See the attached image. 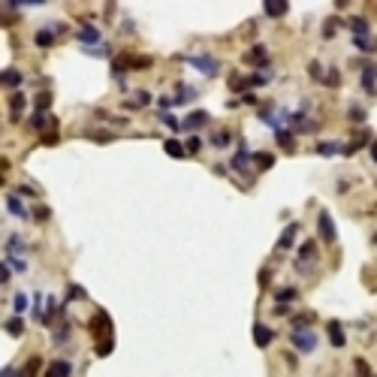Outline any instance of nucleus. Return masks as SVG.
Returning <instances> with one entry per match:
<instances>
[{
  "mask_svg": "<svg viewBox=\"0 0 377 377\" xmlns=\"http://www.w3.org/2000/svg\"><path fill=\"white\" fill-rule=\"evenodd\" d=\"M293 347H296L299 353H314L317 335H314L311 329H293Z\"/></svg>",
  "mask_w": 377,
  "mask_h": 377,
  "instance_id": "f257e3e1",
  "label": "nucleus"
},
{
  "mask_svg": "<svg viewBox=\"0 0 377 377\" xmlns=\"http://www.w3.org/2000/svg\"><path fill=\"white\" fill-rule=\"evenodd\" d=\"M317 233H320V239H323L326 245H335L338 233H335V223H332L329 211H320V217H317Z\"/></svg>",
  "mask_w": 377,
  "mask_h": 377,
  "instance_id": "f03ea898",
  "label": "nucleus"
},
{
  "mask_svg": "<svg viewBox=\"0 0 377 377\" xmlns=\"http://www.w3.org/2000/svg\"><path fill=\"white\" fill-rule=\"evenodd\" d=\"M91 332H94V338H100V341L112 338V320H109L106 311H97V317H94V323H91Z\"/></svg>",
  "mask_w": 377,
  "mask_h": 377,
  "instance_id": "7ed1b4c3",
  "label": "nucleus"
},
{
  "mask_svg": "<svg viewBox=\"0 0 377 377\" xmlns=\"http://www.w3.org/2000/svg\"><path fill=\"white\" fill-rule=\"evenodd\" d=\"M187 63H190V66H196V69H202L205 76H217V60H214V57H208V54L187 57Z\"/></svg>",
  "mask_w": 377,
  "mask_h": 377,
  "instance_id": "20e7f679",
  "label": "nucleus"
},
{
  "mask_svg": "<svg viewBox=\"0 0 377 377\" xmlns=\"http://www.w3.org/2000/svg\"><path fill=\"white\" fill-rule=\"evenodd\" d=\"M72 374V365L66 362V359H54V362H48V368H45V377H69Z\"/></svg>",
  "mask_w": 377,
  "mask_h": 377,
  "instance_id": "39448f33",
  "label": "nucleus"
},
{
  "mask_svg": "<svg viewBox=\"0 0 377 377\" xmlns=\"http://www.w3.org/2000/svg\"><path fill=\"white\" fill-rule=\"evenodd\" d=\"M245 63H257V66L269 63V51H266V45H254L251 51H245Z\"/></svg>",
  "mask_w": 377,
  "mask_h": 377,
  "instance_id": "423d86ee",
  "label": "nucleus"
},
{
  "mask_svg": "<svg viewBox=\"0 0 377 377\" xmlns=\"http://www.w3.org/2000/svg\"><path fill=\"white\" fill-rule=\"evenodd\" d=\"M254 341H257V347H269V344L275 341V332H272L269 326L257 323V326H254Z\"/></svg>",
  "mask_w": 377,
  "mask_h": 377,
  "instance_id": "0eeeda50",
  "label": "nucleus"
},
{
  "mask_svg": "<svg viewBox=\"0 0 377 377\" xmlns=\"http://www.w3.org/2000/svg\"><path fill=\"white\" fill-rule=\"evenodd\" d=\"M329 341H332V347H344L347 344V338H344V329H341V323L338 320H329Z\"/></svg>",
  "mask_w": 377,
  "mask_h": 377,
  "instance_id": "6e6552de",
  "label": "nucleus"
},
{
  "mask_svg": "<svg viewBox=\"0 0 377 377\" xmlns=\"http://www.w3.org/2000/svg\"><path fill=\"white\" fill-rule=\"evenodd\" d=\"M202 124H208V112H190V115L184 118V124H181V127L196 130V127H202Z\"/></svg>",
  "mask_w": 377,
  "mask_h": 377,
  "instance_id": "1a4fd4ad",
  "label": "nucleus"
},
{
  "mask_svg": "<svg viewBox=\"0 0 377 377\" xmlns=\"http://www.w3.org/2000/svg\"><path fill=\"white\" fill-rule=\"evenodd\" d=\"M296 233H299V223H290V227L281 233V239H278V248H281V251L293 248V239H296Z\"/></svg>",
  "mask_w": 377,
  "mask_h": 377,
  "instance_id": "9d476101",
  "label": "nucleus"
},
{
  "mask_svg": "<svg viewBox=\"0 0 377 377\" xmlns=\"http://www.w3.org/2000/svg\"><path fill=\"white\" fill-rule=\"evenodd\" d=\"M163 148H166V154H169V157H175V160H181V157L187 154V148H184L178 139H166V142H163Z\"/></svg>",
  "mask_w": 377,
  "mask_h": 377,
  "instance_id": "9b49d317",
  "label": "nucleus"
},
{
  "mask_svg": "<svg viewBox=\"0 0 377 377\" xmlns=\"http://www.w3.org/2000/svg\"><path fill=\"white\" fill-rule=\"evenodd\" d=\"M6 208H9V211H12V214H15V217H21V220H24V217H27V208H24V205H21V199H18V196H15V193H9V196H6Z\"/></svg>",
  "mask_w": 377,
  "mask_h": 377,
  "instance_id": "f8f14e48",
  "label": "nucleus"
},
{
  "mask_svg": "<svg viewBox=\"0 0 377 377\" xmlns=\"http://www.w3.org/2000/svg\"><path fill=\"white\" fill-rule=\"evenodd\" d=\"M3 326H6V332H9L12 338H18V335H24V320H21V314H15V317H9V320H6Z\"/></svg>",
  "mask_w": 377,
  "mask_h": 377,
  "instance_id": "ddd939ff",
  "label": "nucleus"
},
{
  "mask_svg": "<svg viewBox=\"0 0 377 377\" xmlns=\"http://www.w3.org/2000/svg\"><path fill=\"white\" fill-rule=\"evenodd\" d=\"M76 36H79L82 42H88L91 48H94V42H100V30H97V27H82Z\"/></svg>",
  "mask_w": 377,
  "mask_h": 377,
  "instance_id": "4468645a",
  "label": "nucleus"
},
{
  "mask_svg": "<svg viewBox=\"0 0 377 377\" xmlns=\"http://www.w3.org/2000/svg\"><path fill=\"white\" fill-rule=\"evenodd\" d=\"M24 94H12L9 97V112H12V121H18V115H21V109H24Z\"/></svg>",
  "mask_w": 377,
  "mask_h": 377,
  "instance_id": "2eb2a0df",
  "label": "nucleus"
},
{
  "mask_svg": "<svg viewBox=\"0 0 377 377\" xmlns=\"http://www.w3.org/2000/svg\"><path fill=\"white\" fill-rule=\"evenodd\" d=\"M0 82H3L6 88H18V85H21V72H18V69H3Z\"/></svg>",
  "mask_w": 377,
  "mask_h": 377,
  "instance_id": "dca6fc26",
  "label": "nucleus"
},
{
  "mask_svg": "<svg viewBox=\"0 0 377 377\" xmlns=\"http://www.w3.org/2000/svg\"><path fill=\"white\" fill-rule=\"evenodd\" d=\"M374 82H377V69L374 66H365V69H362V88H365L368 94L374 91Z\"/></svg>",
  "mask_w": 377,
  "mask_h": 377,
  "instance_id": "f3484780",
  "label": "nucleus"
},
{
  "mask_svg": "<svg viewBox=\"0 0 377 377\" xmlns=\"http://www.w3.org/2000/svg\"><path fill=\"white\" fill-rule=\"evenodd\" d=\"M248 163H251V154H248V148H242L236 157H233V169H239V172H245L248 169Z\"/></svg>",
  "mask_w": 377,
  "mask_h": 377,
  "instance_id": "a211bd4d",
  "label": "nucleus"
},
{
  "mask_svg": "<svg viewBox=\"0 0 377 377\" xmlns=\"http://www.w3.org/2000/svg\"><path fill=\"white\" fill-rule=\"evenodd\" d=\"M263 9H266V15H272V18H281V15H287L290 6H287V3H266Z\"/></svg>",
  "mask_w": 377,
  "mask_h": 377,
  "instance_id": "6ab92c4d",
  "label": "nucleus"
},
{
  "mask_svg": "<svg viewBox=\"0 0 377 377\" xmlns=\"http://www.w3.org/2000/svg\"><path fill=\"white\" fill-rule=\"evenodd\" d=\"M278 145H281L284 151H293V148H296V139H293V133H287V130H278Z\"/></svg>",
  "mask_w": 377,
  "mask_h": 377,
  "instance_id": "aec40b11",
  "label": "nucleus"
},
{
  "mask_svg": "<svg viewBox=\"0 0 377 377\" xmlns=\"http://www.w3.org/2000/svg\"><path fill=\"white\" fill-rule=\"evenodd\" d=\"M275 299H278L281 305H287V302H296V299H299V293H296L293 287H284V290H278V293H275Z\"/></svg>",
  "mask_w": 377,
  "mask_h": 377,
  "instance_id": "412c9836",
  "label": "nucleus"
},
{
  "mask_svg": "<svg viewBox=\"0 0 377 377\" xmlns=\"http://www.w3.org/2000/svg\"><path fill=\"white\" fill-rule=\"evenodd\" d=\"M311 257H317V245H314V242H305L302 251H299V263H308Z\"/></svg>",
  "mask_w": 377,
  "mask_h": 377,
  "instance_id": "4be33fe9",
  "label": "nucleus"
},
{
  "mask_svg": "<svg viewBox=\"0 0 377 377\" xmlns=\"http://www.w3.org/2000/svg\"><path fill=\"white\" fill-rule=\"evenodd\" d=\"M350 27L356 36H368V21L365 18H350Z\"/></svg>",
  "mask_w": 377,
  "mask_h": 377,
  "instance_id": "5701e85b",
  "label": "nucleus"
},
{
  "mask_svg": "<svg viewBox=\"0 0 377 377\" xmlns=\"http://www.w3.org/2000/svg\"><path fill=\"white\" fill-rule=\"evenodd\" d=\"M36 45H39V48L54 45V33H51V30H39V33H36Z\"/></svg>",
  "mask_w": 377,
  "mask_h": 377,
  "instance_id": "b1692460",
  "label": "nucleus"
},
{
  "mask_svg": "<svg viewBox=\"0 0 377 377\" xmlns=\"http://www.w3.org/2000/svg\"><path fill=\"white\" fill-rule=\"evenodd\" d=\"M254 163H257V169H272V166H275V157H272V154H254Z\"/></svg>",
  "mask_w": 377,
  "mask_h": 377,
  "instance_id": "393cba45",
  "label": "nucleus"
},
{
  "mask_svg": "<svg viewBox=\"0 0 377 377\" xmlns=\"http://www.w3.org/2000/svg\"><path fill=\"white\" fill-rule=\"evenodd\" d=\"M39 365H42V359H39V356L27 359V368L21 371V377H36V371H39Z\"/></svg>",
  "mask_w": 377,
  "mask_h": 377,
  "instance_id": "a878e982",
  "label": "nucleus"
},
{
  "mask_svg": "<svg viewBox=\"0 0 377 377\" xmlns=\"http://www.w3.org/2000/svg\"><path fill=\"white\" fill-rule=\"evenodd\" d=\"M338 151H341V148H338L335 142H320V145H317V154H323V157H332V154H338Z\"/></svg>",
  "mask_w": 377,
  "mask_h": 377,
  "instance_id": "bb28decb",
  "label": "nucleus"
},
{
  "mask_svg": "<svg viewBox=\"0 0 377 377\" xmlns=\"http://www.w3.org/2000/svg\"><path fill=\"white\" fill-rule=\"evenodd\" d=\"M12 308H15V314H24V311H27V296H24V293H15Z\"/></svg>",
  "mask_w": 377,
  "mask_h": 377,
  "instance_id": "cd10ccee",
  "label": "nucleus"
},
{
  "mask_svg": "<svg viewBox=\"0 0 377 377\" xmlns=\"http://www.w3.org/2000/svg\"><path fill=\"white\" fill-rule=\"evenodd\" d=\"M356 48H359V51H374L371 36H356Z\"/></svg>",
  "mask_w": 377,
  "mask_h": 377,
  "instance_id": "c85d7f7f",
  "label": "nucleus"
},
{
  "mask_svg": "<svg viewBox=\"0 0 377 377\" xmlns=\"http://www.w3.org/2000/svg\"><path fill=\"white\" fill-rule=\"evenodd\" d=\"M266 82H269V72H257V76L248 79V88H260V85H266Z\"/></svg>",
  "mask_w": 377,
  "mask_h": 377,
  "instance_id": "c756f323",
  "label": "nucleus"
},
{
  "mask_svg": "<svg viewBox=\"0 0 377 377\" xmlns=\"http://www.w3.org/2000/svg\"><path fill=\"white\" fill-rule=\"evenodd\" d=\"M184 148H187V154H199V148H202V139H199V136H190Z\"/></svg>",
  "mask_w": 377,
  "mask_h": 377,
  "instance_id": "7c9ffc66",
  "label": "nucleus"
},
{
  "mask_svg": "<svg viewBox=\"0 0 377 377\" xmlns=\"http://www.w3.org/2000/svg\"><path fill=\"white\" fill-rule=\"evenodd\" d=\"M48 106H51V94H39L36 97V112H45Z\"/></svg>",
  "mask_w": 377,
  "mask_h": 377,
  "instance_id": "2f4dec72",
  "label": "nucleus"
},
{
  "mask_svg": "<svg viewBox=\"0 0 377 377\" xmlns=\"http://www.w3.org/2000/svg\"><path fill=\"white\" fill-rule=\"evenodd\" d=\"M211 142H214V148H227L230 133H227V130H220V133H214V139H211Z\"/></svg>",
  "mask_w": 377,
  "mask_h": 377,
  "instance_id": "473e14b6",
  "label": "nucleus"
},
{
  "mask_svg": "<svg viewBox=\"0 0 377 377\" xmlns=\"http://www.w3.org/2000/svg\"><path fill=\"white\" fill-rule=\"evenodd\" d=\"M112 344H115L112 338H106V341H100V344H97V356H109V353H112Z\"/></svg>",
  "mask_w": 377,
  "mask_h": 377,
  "instance_id": "72a5a7b5",
  "label": "nucleus"
},
{
  "mask_svg": "<svg viewBox=\"0 0 377 377\" xmlns=\"http://www.w3.org/2000/svg\"><path fill=\"white\" fill-rule=\"evenodd\" d=\"M6 263H9L15 272H27V263H24V260H18V257H6Z\"/></svg>",
  "mask_w": 377,
  "mask_h": 377,
  "instance_id": "f704fd0d",
  "label": "nucleus"
},
{
  "mask_svg": "<svg viewBox=\"0 0 377 377\" xmlns=\"http://www.w3.org/2000/svg\"><path fill=\"white\" fill-rule=\"evenodd\" d=\"M323 82H326L329 88H335V85H341V76H338V69H329V76H326Z\"/></svg>",
  "mask_w": 377,
  "mask_h": 377,
  "instance_id": "c9c22d12",
  "label": "nucleus"
},
{
  "mask_svg": "<svg viewBox=\"0 0 377 377\" xmlns=\"http://www.w3.org/2000/svg\"><path fill=\"white\" fill-rule=\"evenodd\" d=\"M30 127H33V130H42V127H45V115H42V112H36V115L30 118Z\"/></svg>",
  "mask_w": 377,
  "mask_h": 377,
  "instance_id": "e433bc0d",
  "label": "nucleus"
},
{
  "mask_svg": "<svg viewBox=\"0 0 377 377\" xmlns=\"http://www.w3.org/2000/svg\"><path fill=\"white\" fill-rule=\"evenodd\" d=\"M69 299H79V302H82V299H88V293H85L79 284H72V287H69Z\"/></svg>",
  "mask_w": 377,
  "mask_h": 377,
  "instance_id": "4c0bfd02",
  "label": "nucleus"
},
{
  "mask_svg": "<svg viewBox=\"0 0 377 377\" xmlns=\"http://www.w3.org/2000/svg\"><path fill=\"white\" fill-rule=\"evenodd\" d=\"M85 51H88V54H94V57H106V54H109V48H106V45H100V48L94 45V48H85Z\"/></svg>",
  "mask_w": 377,
  "mask_h": 377,
  "instance_id": "58836bf2",
  "label": "nucleus"
},
{
  "mask_svg": "<svg viewBox=\"0 0 377 377\" xmlns=\"http://www.w3.org/2000/svg\"><path fill=\"white\" fill-rule=\"evenodd\" d=\"M356 371H359V377H371L368 365H365V359H356Z\"/></svg>",
  "mask_w": 377,
  "mask_h": 377,
  "instance_id": "ea45409f",
  "label": "nucleus"
},
{
  "mask_svg": "<svg viewBox=\"0 0 377 377\" xmlns=\"http://www.w3.org/2000/svg\"><path fill=\"white\" fill-rule=\"evenodd\" d=\"M335 24H338L335 18H329V21H326V27H323V36H326V39H329V36L335 33Z\"/></svg>",
  "mask_w": 377,
  "mask_h": 377,
  "instance_id": "a19ab883",
  "label": "nucleus"
},
{
  "mask_svg": "<svg viewBox=\"0 0 377 377\" xmlns=\"http://www.w3.org/2000/svg\"><path fill=\"white\" fill-rule=\"evenodd\" d=\"M163 124H166L169 130H181V124H178V121H175L172 115H163Z\"/></svg>",
  "mask_w": 377,
  "mask_h": 377,
  "instance_id": "79ce46f5",
  "label": "nucleus"
},
{
  "mask_svg": "<svg viewBox=\"0 0 377 377\" xmlns=\"http://www.w3.org/2000/svg\"><path fill=\"white\" fill-rule=\"evenodd\" d=\"M48 214H51V211H48L45 205H39V208L33 211V217H36V220H48Z\"/></svg>",
  "mask_w": 377,
  "mask_h": 377,
  "instance_id": "37998d69",
  "label": "nucleus"
},
{
  "mask_svg": "<svg viewBox=\"0 0 377 377\" xmlns=\"http://www.w3.org/2000/svg\"><path fill=\"white\" fill-rule=\"evenodd\" d=\"M308 69H311V76H314V79H317V82H320V79H323V69H320V63H317V60H314V63H311V66H308Z\"/></svg>",
  "mask_w": 377,
  "mask_h": 377,
  "instance_id": "c03bdc74",
  "label": "nucleus"
},
{
  "mask_svg": "<svg viewBox=\"0 0 377 377\" xmlns=\"http://www.w3.org/2000/svg\"><path fill=\"white\" fill-rule=\"evenodd\" d=\"M42 142H45V145H54V142H57V130H51V133H45V136H42Z\"/></svg>",
  "mask_w": 377,
  "mask_h": 377,
  "instance_id": "a18cd8bd",
  "label": "nucleus"
},
{
  "mask_svg": "<svg viewBox=\"0 0 377 377\" xmlns=\"http://www.w3.org/2000/svg\"><path fill=\"white\" fill-rule=\"evenodd\" d=\"M350 118H353V121H362V118H365V112H362V109H350Z\"/></svg>",
  "mask_w": 377,
  "mask_h": 377,
  "instance_id": "49530a36",
  "label": "nucleus"
},
{
  "mask_svg": "<svg viewBox=\"0 0 377 377\" xmlns=\"http://www.w3.org/2000/svg\"><path fill=\"white\" fill-rule=\"evenodd\" d=\"M0 281H3V284H9V263L0 269Z\"/></svg>",
  "mask_w": 377,
  "mask_h": 377,
  "instance_id": "de8ad7c7",
  "label": "nucleus"
},
{
  "mask_svg": "<svg viewBox=\"0 0 377 377\" xmlns=\"http://www.w3.org/2000/svg\"><path fill=\"white\" fill-rule=\"evenodd\" d=\"M3 377H18V371L15 368H3Z\"/></svg>",
  "mask_w": 377,
  "mask_h": 377,
  "instance_id": "09e8293b",
  "label": "nucleus"
},
{
  "mask_svg": "<svg viewBox=\"0 0 377 377\" xmlns=\"http://www.w3.org/2000/svg\"><path fill=\"white\" fill-rule=\"evenodd\" d=\"M371 157H374V160H377V145H374V148H371Z\"/></svg>",
  "mask_w": 377,
  "mask_h": 377,
  "instance_id": "8fccbe9b",
  "label": "nucleus"
}]
</instances>
